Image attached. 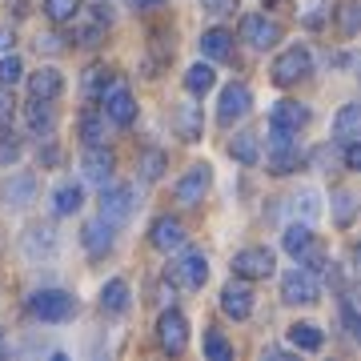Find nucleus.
<instances>
[{"instance_id":"obj_1","label":"nucleus","mask_w":361,"mask_h":361,"mask_svg":"<svg viewBox=\"0 0 361 361\" xmlns=\"http://www.w3.org/2000/svg\"><path fill=\"white\" fill-rule=\"evenodd\" d=\"M293 137L297 133L281 129V125H269V173L273 177H289V173L301 169V161H305V153L297 149Z\"/></svg>"},{"instance_id":"obj_2","label":"nucleus","mask_w":361,"mask_h":361,"mask_svg":"<svg viewBox=\"0 0 361 361\" xmlns=\"http://www.w3.org/2000/svg\"><path fill=\"white\" fill-rule=\"evenodd\" d=\"M28 313L40 322H68L77 313V297L65 293V289H37L28 297Z\"/></svg>"},{"instance_id":"obj_3","label":"nucleus","mask_w":361,"mask_h":361,"mask_svg":"<svg viewBox=\"0 0 361 361\" xmlns=\"http://www.w3.org/2000/svg\"><path fill=\"white\" fill-rule=\"evenodd\" d=\"M273 85H281V89H289V85H297V80H305L313 73V56L310 49H301V44H293V49H285L277 61H273Z\"/></svg>"},{"instance_id":"obj_4","label":"nucleus","mask_w":361,"mask_h":361,"mask_svg":"<svg viewBox=\"0 0 361 361\" xmlns=\"http://www.w3.org/2000/svg\"><path fill=\"white\" fill-rule=\"evenodd\" d=\"M317 297H322V281L305 265H297V269H289L281 277V301H289V305H313Z\"/></svg>"},{"instance_id":"obj_5","label":"nucleus","mask_w":361,"mask_h":361,"mask_svg":"<svg viewBox=\"0 0 361 361\" xmlns=\"http://www.w3.org/2000/svg\"><path fill=\"white\" fill-rule=\"evenodd\" d=\"M273 265H277L273 249H265V245L233 253V277H241V281H265V277H273Z\"/></svg>"},{"instance_id":"obj_6","label":"nucleus","mask_w":361,"mask_h":361,"mask_svg":"<svg viewBox=\"0 0 361 361\" xmlns=\"http://www.w3.org/2000/svg\"><path fill=\"white\" fill-rule=\"evenodd\" d=\"M157 341H161L165 353H185V345H189V322H185V313H177V310L161 313L157 317Z\"/></svg>"},{"instance_id":"obj_7","label":"nucleus","mask_w":361,"mask_h":361,"mask_svg":"<svg viewBox=\"0 0 361 361\" xmlns=\"http://www.w3.org/2000/svg\"><path fill=\"white\" fill-rule=\"evenodd\" d=\"M101 101H104V121H113V125H133L137 121V101H133V92L125 89V85H109V89L101 92Z\"/></svg>"},{"instance_id":"obj_8","label":"nucleus","mask_w":361,"mask_h":361,"mask_svg":"<svg viewBox=\"0 0 361 361\" xmlns=\"http://www.w3.org/2000/svg\"><path fill=\"white\" fill-rule=\"evenodd\" d=\"M20 249H25L28 261H52L56 249H61V237H56L52 225H32V229L20 237Z\"/></svg>"},{"instance_id":"obj_9","label":"nucleus","mask_w":361,"mask_h":361,"mask_svg":"<svg viewBox=\"0 0 361 361\" xmlns=\"http://www.w3.org/2000/svg\"><path fill=\"white\" fill-rule=\"evenodd\" d=\"M209 185H213V169L201 161V165H193L177 180V201L180 205H201V197L209 193Z\"/></svg>"},{"instance_id":"obj_10","label":"nucleus","mask_w":361,"mask_h":361,"mask_svg":"<svg viewBox=\"0 0 361 361\" xmlns=\"http://www.w3.org/2000/svg\"><path fill=\"white\" fill-rule=\"evenodd\" d=\"M241 40H249L253 49L265 52L281 40V25H277L273 16H245V20H241Z\"/></svg>"},{"instance_id":"obj_11","label":"nucleus","mask_w":361,"mask_h":361,"mask_svg":"<svg viewBox=\"0 0 361 361\" xmlns=\"http://www.w3.org/2000/svg\"><path fill=\"white\" fill-rule=\"evenodd\" d=\"M80 169H85V177H89L92 185L113 180V169H116L113 149H104V145H89V149H85V157H80Z\"/></svg>"},{"instance_id":"obj_12","label":"nucleus","mask_w":361,"mask_h":361,"mask_svg":"<svg viewBox=\"0 0 361 361\" xmlns=\"http://www.w3.org/2000/svg\"><path fill=\"white\" fill-rule=\"evenodd\" d=\"M221 313H229L233 322H245L253 313V289L245 281H229L221 289Z\"/></svg>"},{"instance_id":"obj_13","label":"nucleus","mask_w":361,"mask_h":361,"mask_svg":"<svg viewBox=\"0 0 361 361\" xmlns=\"http://www.w3.org/2000/svg\"><path fill=\"white\" fill-rule=\"evenodd\" d=\"M249 104H253V97H249L245 85H229V89H221L217 121H221V125H233V121H241V116L249 113Z\"/></svg>"},{"instance_id":"obj_14","label":"nucleus","mask_w":361,"mask_h":361,"mask_svg":"<svg viewBox=\"0 0 361 361\" xmlns=\"http://www.w3.org/2000/svg\"><path fill=\"white\" fill-rule=\"evenodd\" d=\"M133 197H137L133 193V185H113V189H104L101 193V217L113 221V225L116 221H125L133 213V205H137Z\"/></svg>"},{"instance_id":"obj_15","label":"nucleus","mask_w":361,"mask_h":361,"mask_svg":"<svg viewBox=\"0 0 361 361\" xmlns=\"http://www.w3.org/2000/svg\"><path fill=\"white\" fill-rule=\"evenodd\" d=\"M177 281L185 285V289H201V285L209 281V257L201 253V249H189L185 257L177 261Z\"/></svg>"},{"instance_id":"obj_16","label":"nucleus","mask_w":361,"mask_h":361,"mask_svg":"<svg viewBox=\"0 0 361 361\" xmlns=\"http://www.w3.org/2000/svg\"><path fill=\"white\" fill-rule=\"evenodd\" d=\"M149 241H153V249H161V253H169V249H180L185 245V225H180V217H157L153 229H149Z\"/></svg>"},{"instance_id":"obj_17","label":"nucleus","mask_w":361,"mask_h":361,"mask_svg":"<svg viewBox=\"0 0 361 361\" xmlns=\"http://www.w3.org/2000/svg\"><path fill=\"white\" fill-rule=\"evenodd\" d=\"M80 245H85L89 257H104V253L113 249V221H104V217L89 221V225L80 229Z\"/></svg>"},{"instance_id":"obj_18","label":"nucleus","mask_w":361,"mask_h":361,"mask_svg":"<svg viewBox=\"0 0 361 361\" xmlns=\"http://www.w3.org/2000/svg\"><path fill=\"white\" fill-rule=\"evenodd\" d=\"M37 189H40V180L32 177V173H16V177L4 180V205H13V209H25L37 201Z\"/></svg>"},{"instance_id":"obj_19","label":"nucleus","mask_w":361,"mask_h":361,"mask_svg":"<svg viewBox=\"0 0 361 361\" xmlns=\"http://www.w3.org/2000/svg\"><path fill=\"white\" fill-rule=\"evenodd\" d=\"M173 125H177V137L180 141H201V133H205V116H201V104H177V116H173Z\"/></svg>"},{"instance_id":"obj_20","label":"nucleus","mask_w":361,"mask_h":361,"mask_svg":"<svg viewBox=\"0 0 361 361\" xmlns=\"http://www.w3.org/2000/svg\"><path fill=\"white\" fill-rule=\"evenodd\" d=\"M269 125H281V129L297 133V129H305V125H310V109H305V104H297V101H277V104H273Z\"/></svg>"},{"instance_id":"obj_21","label":"nucleus","mask_w":361,"mask_h":361,"mask_svg":"<svg viewBox=\"0 0 361 361\" xmlns=\"http://www.w3.org/2000/svg\"><path fill=\"white\" fill-rule=\"evenodd\" d=\"M61 89H65V77H61L56 68H40V73H32V80H28V92H32L37 101H52V97H61Z\"/></svg>"},{"instance_id":"obj_22","label":"nucleus","mask_w":361,"mask_h":361,"mask_svg":"<svg viewBox=\"0 0 361 361\" xmlns=\"http://www.w3.org/2000/svg\"><path fill=\"white\" fill-rule=\"evenodd\" d=\"M334 137L341 145L357 141L361 137V104H341V113H337V121H334Z\"/></svg>"},{"instance_id":"obj_23","label":"nucleus","mask_w":361,"mask_h":361,"mask_svg":"<svg viewBox=\"0 0 361 361\" xmlns=\"http://www.w3.org/2000/svg\"><path fill=\"white\" fill-rule=\"evenodd\" d=\"M201 52L213 56V61H229L233 56V32L229 28H209V32H201Z\"/></svg>"},{"instance_id":"obj_24","label":"nucleus","mask_w":361,"mask_h":361,"mask_svg":"<svg viewBox=\"0 0 361 361\" xmlns=\"http://www.w3.org/2000/svg\"><path fill=\"white\" fill-rule=\"evenodd\" d=\"M289 345L305 349V353H317V349L325 345V334L317 329V325H310V322H297V325H289Z\"/></svg>"},{"instance_id":"obj_25","label":"nucleus","mask_w":361,"mask_h":361,"mask_svg":"<svg viewBox=\"0 0 361 361\" xmlns=\"http://www.w3.org/2000/svg\"><path fill=\"white\" fill-rule=\"evenodd\" d=\"M229 153H233V161H241V165H257L261 161V137L257 133H237L229 141Z\"/></svg>"},{"instance_id":"obj_26","label":"nucleus","mask_w":361,"mask_h":361,"mask_svg":"<svg viewBox=\"0 0 361 361\" xmlns=\"http://www.w3.org/2000/svg\"><path fill=\"white\" fill-rule=\"evenodd\" d=\"M80 205H85V189H80V185H73V180H65V185H56V193H52V209H56L61 217H68V213H77Z\"/></svg>"},{"instance_id":"obj_27","label":"nucleus","mask_w":361,"mask_h":361,"mask_svg":"<svg viewBox=\"0 0 361 361\" xmlns=\"http://www.w3.org/2000/svg\"><path fill=\"white\" fill-rule=\"evenodd\" d=\"M113 85V68L109 65H89L85 68V80H80V89H85V97L89 101H101V92Z\"/></svg>"},{"instance_id":"obj_28","label":"nucleus","mask_w":361,"mask_h":361,"mask_svg":"<svg viewBox=\"0 0 361 361\" xmlns=\"http://www.w3.org/2000/svg\"><path fill=\"white\" fill-rule=\"evenodd\" d=\"M101 310L104 313H125L129 310V285L121 281V277H113V281L101 289Z\"/></svg>"},{"instance_id":"obj_29","label":"nucleus","mask_w":361,"mask_h":361,"mask_svg":"<svg viewBox=\"0 0 361 361\" xmlns=\"http://www.w3.org/2000/svg\"><path fill=\"white\" fill-rule=\"evenodd\" d=\"M25 121L32 133H52V125H56V116H52V104L49 101H37L32 97V104L25 109Z\"/></svg>"},{"instance_id":"obj_30","label":"nucleus","mask_w":361,"mask_h":361,"mask_svg":"<svg viewBox=\"0 0 361 361\" xmlns=\"http://www.w3.org/2000/svg\"><path fill=\"white\" fill-rule=\"evenodd\" d=\"M80 137H85V145H104V113H97V109H85L80 113Z\"/></svg>"},{"instance_id":"obj_31","label":"nucleus","mask_w":361,"mask_h":361,"mask_svg":"<svg viewBox=\"0 0 361 361\" xmlns=\"http://www.w3.org/2000/svg\"><path fill=\"white\" fill-rule=\"evenodd\" d=\"M169 169V157L161 153V149H145L141 161H137V173H141V180H161V173Z\"/></svg>"},{"instance_id":"obj_32","label":"nucleus","mask_w":361,"mask_h":361,"mask_svg":"<svg viewBox=\"0 0 361 361\" xmlns=\"http://www.w3.org/2000/svg\"><path fill=\"white\" fill-rule=\"evenodd\" d=\"M213 85H217V73H213L209 65H193L189 73H185V89L193 92V97H205Z\"/></svg>"},{"instance_id":"obj_33","label":"nucleus","mask_w":361,"mask_h":361,"mask_svg":"<svg viewBox=\"0 0 361 361\" xmlns=\"http://www.w3.org/2000/svg\"><path fill=\"white\" fill-rule=\"evenodd\" d=\"M44 16L52 25H68L80 16V0H44Z\"/></svg>"},{"instance_id":"obj_34","label":"nucleus","mask_w":361,"mask_h":361,"mask_svg":"<svg viewBox=\"0 0 361 361\" xmlns=\"http://www.w3.org/2000/svg\"><path fill=\"white\" fill-rule=\"evenodd\" d=\"M334 217H337L341 229L353 225V217H357V197L349 193V189H337V193H334Z\"/></svg>"},{"instance_id":"obj_35","label":"nucleus","mask_w":361,"mask_h":361,"mask_svg":"<svg viewBox=\"0 0 361 361\" xmlns=\"http://www.w3.org/2000/svg\"><path fill=\"white\" fill-rule=\"evenodd\" d=\"M337 28H341V37H353L361 28V4L357 0H341V4H337Z\"/></svg>"},{"instance_id":"obj_36","label":"nucleus","mask_w":361,"mask_h":361,"mask_svg":"<svg viewBox=\"0 0 361 361\" xmlns=\"http://www.w3.org/2000/svg\"><path fill=\"white\" fill-rule=\"evenodd\" d=\"M313 241V229L310 225H285V233H281V245H285V253H301V249Z\"/></svg>"},{"instance_id":"obj_37","label":"nucleus","mask_w":361,"mask_h":361,"mask_svg":"<svg viewBox=\"0 0 361 361\" xmlns=\"http://www.w3.org/2000/svg\"><path fill=\"white\" fill-rule=\"evenodd\" d=\"M297 261H301L310 273H325V269H329V253H325L317 241H310V245L301 249V253H297Z\"/></svg>"},{"instance_id":"obj_38","label":"nucleus","mask_w":361,"mask_h":361,"mask_svg":"<svg viewBox=\"0 0 361 361\" xmlns=\"http://www.w3.org/2000/svg\"><path fill=\"white\" fill-rule=\"evenodd\" d=\"M205 357L209 361H233V345L217 334V329H209L205 334Z\"/></svg>"},{"instance_id":"obj_39","label":"nucleus","mask_w":361,"mask_h":361,"mask_svg":"<svg viewBox=\"0 0 361 361\" xmlns=\"http://www.w3.org/2000/svg\"><path fill=\"white\" fill-rule=\"evenodd\" d=\"M20 77H25V65H20V56H13V52H8V56H0V85H8V89H13Z\"/></svg>"},{"instance_id":"obj_40","label":"nucleus","mask_w":361,"mask_h":361,"mask_svg":"<svg viewBox=\"0 0 361 361\" xmlns=\"http://www.w3.org/2000/svg\"><path fill=\"white\" fill-rule=\"evenodd\" d=\"M13 113H16L13 89H8V85H0V129H8V125H13Z\"/></svg>"},{"instance_id":"obj_41","label":"nucleus","mask_w":361,"mask_h":361,"mask_svg":"<svg viewBox=\"0 0 361 361\" xmlns=\"http://www.w3.org/2000/svg\"><path fill=\"white\" fill-rule=\"evenodd\" d=\"M341 317H345V329L349 334H361V322H357V305H353V297H341Z\"/></svg>"},{"instance_id":"obj_42","label":"nucleus","mask_w":361,"mask_h":361,"mask_svg":"<svg viewBox=\"0 0 361 361\" xmlns=\"http://www.w3.org/2000/svg\"><path fill=\"white\" fill-rule=\"evenodd\" d=\"M77 44H85V49L101 44V20H97V25H89V28H80V32H77Z\"/></svg>"},{"instance_id":"obj_43","label":"nucleus","mask_w":361,"mask_h":361,"mask_svg":"<svg viewBox=\"0 0 361 361\" xmlns=\"http://www.w3.org/2000/svg\"><path fill=\"white\" fill-rule=\"evenodd\" d=\"M16 157H20V141H13V137L4 133V137H0V161H16Z\"/></svg>"},{"instance_id":"obj_44","label":"nucleus","mask_w":361,"mask_h":361,"mask_svg":"<svg viewBox=\"0 0 361 361\" xmlns=\"http://www.w3.org/2000/svg\"><path fill=\"white\" fill-rule=\"evenodd\" d=\"M201 8H205V13H233V8H237V0H201Z\"/></svg>"},{"instance_id":"obj_45","label":"nucleus","mask_w":361,"mask_h":361,"mask_svg":"<svg viewBox=\"0 0 361 361\" xmlns=\"http://www.w3.org/2000/svg\"><path fill=\"white\" fill-rule=\"evenodd\" d=\"M345 169H361V145L345 141Z\"/></svg>"},{"instance_id":"obj_46","label":"nucleus","mask_w":361,"mask_h":361,"mask_svg":"<svg viewBox=\"0 0 361 361\" xmlns=\"http://www.w3.org/2000/svg\"><path fill=\"white\" fill-rule=\"evenodd\" d=\"M37 49H44V52H61L65 44H61V37H56V32H49V37H40V40H37Z\"/></svg>"},{"instance_id":"obj_47","label":"nucleus","mask_w":361,"mask_h":361,"mask_svg":"<svg viewBox=\"0 0 361 361\" xmlns=\"http://www.w3.org/2000/svg\"><path fill=\"white\" fill-rule=\"evenodd\" d=\"M40 161H44V165H56V161H61V153H56V149H44V153H40Z\"/></svg>"},{"instance_id":"obj_48","label":"nucleus","mask_w":361,"mask_h":361,"mask_svg":"<svg viewBox=\"0 0 361 361\" xmlns=\"http://www.w3.org/2000/svg\"><path fill=\"white\" fill-rule=\"evenodd\" d=\"M137 8H153V4H161V0H133Z\"/></svg>"},{"instance_id":"obj_49","label":"nucleus","mask_w":361,"mask_h":361,"mask_svg":"<svg viewBox=\"0 0 361 361\" xmlns=\"http://www.w3.org/2000/svg\"><path fill=\"white\" fill-rule=\"evenodd\" d=\"M0 44H13V37H8V40H4V32H0Z\"/></svg>"},{"instance_id":"obj_50","label":"nucleus","mask_w":361,"mask_h":361,"mask_svg":"<svg viewBox=\"0 0 361 361\" xmlns=\"http://www.w3.org/2000/svg\"><path fill=\"white\" fill-rule=\"evenodd\" d=\"M0 349H4V341H0Z\"/></svg>"}]
</instances>
